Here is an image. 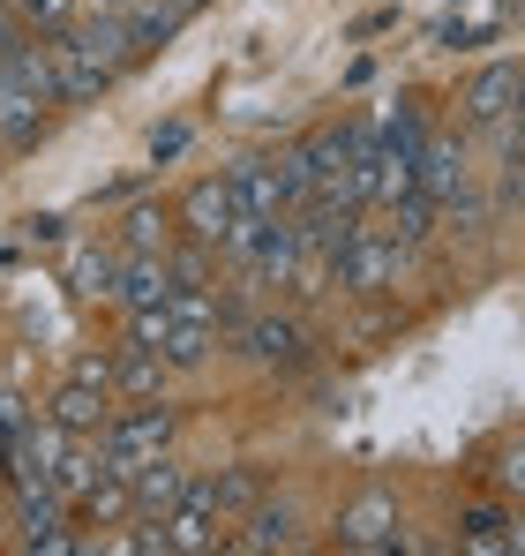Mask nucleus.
Segmentation results:
<instances>
[{
    "instance_id": "obj_1",
    "label": "nucleus",
    "mask_w": 525,
    "mask_h": 556,
    "mask_svg": "<svg viewBox=\"0 0 525 556\" xmlns=\"http://www.w3.org/2000/svg\"><path fill=\"white\" fill-rule=\"evenodd\" d=\"M46 53H53V91L61 98H98L143 46H136V30H128V15H98V23H68L61 38H46Z\"/></svg>"
},
{
    "instance_id": "obj_2",
    "label": "nucleus",
    "mask_w": 525,
    "mask_h": 556,
    "mask_svg": "<svg viewBox=\"0 0 525 556\" xmlns=\"http://www.w3.org/2000/svg\"><path fill=\"white\" fill-rule=\"evenodd\" d=\"M53 98L61 91H53V53H46V38H38V30L8 38V46H0V143H8V151L38 143Z\"/></svg>"
},
{
    "instance_id": "obj_3",
    "label": "nucleus",
    "mask_w": 525,
    "mask_h": 556,
    "mask_svg": "<svg viewBox=\"0 0 525 556\" xmlns=\"http://www.w3.org/2000/svg\"><path fill=\"white\" fill-rule=\"evenodd\" d=\"M128 339H136V346H151L166 369H195V362H210V346H218V331H210V324H188V316L166 308V301L128 308Z\"/></svg>"
},
{
    "instance_id": "obj_4",
    "label": "nucleus",
    "mask_w": 525,
    "mask_h": 556,
    "mask_svg": "<svg viewBox=\"0 0 525 556\" xmlns=\"http://www.w3.org/2000/svg\"><path fill=\"white\" fill-rule=\"evenodd\" d=\"M174 444V406H136L120 421H105V466L113 473H136L143 459H158Z\"/></svg>"
},
{
    "instance_id": "obj_5",
    "label": "nucleus",
    "mask_w": 525,
    "mask_h": 556,
    "mask_svg": "<svg viewBox=\"0 0 525 556\" xmlns=\"http://www.w3.org/2000/svg\"><path fill=\"white\" fill-rule=\"evenodd\" d=\"M465 121L473 128H488V136H525L518 128V68L511 61H496V68H481L473 84H465Z\"/></svg>"
},
{
    "instance_id": "obj_6",
    "label": "nucleus",
    "mask_w": 525,
    "mask_h": 556,
    "mask_svg": "<svg viewBox=\"0 0 525 556\" xmlns=\"http://www.w3.org/2000/svg\"><path fill=\"white\" fill-rule=\"evenodd\" d=\"M398 271H406L398 233L383 241V233H360V226H353V241L338 249V286H353V293H375V286H398Z\"/></svg>"
},
{
    "instance_id": "obj_7",
    "label": "nucleus",
    "mask_w": 525,
    "mask_h": 556,
    "mask_svg": "<svg viewBox=\"0 0 525 556\" xmlns=\"http://www.w3.org/2000/svg\"><path fill=\"white\" fill-rule=\"evenodd\" d=\"M158 527H166V549H218V527H226V519H218V504H210V481H188L180 504Z\"/></svg>"
},
{
    "instance_id": "obj_8",
    "label": "nucleus",
    "mask_w": 525,
    "mask_h": 556,
    "mask_svg": "<svg viewBox=\"0 0 525 556\" xmlns=\"http://www.w3.org/2000/svg\"><path fill=\"white\" fill-rule=\"evenodd\" d=\"M180 218H188V233L203 241V249H218L233 226H241V203H233V181H195L188 188V203H180Z\"/></svg>"
},
{
    "instance_id": "obj_9",
    "label": "nucleus",
    "mask_w": 525,
    "mask_h": 556,
    "mask_svg": "<svg viewBox=\"0 0 525 556\" xmlns=\"http://www.w3.org/2000/svg\"><path fill=\"white\" fill-rule=\"evenodd\" d=\"M398 527H406V519H398L390 496H360L346 519H338V549H406Z\"/></svg>"
},
{
    "instance_id": "obj_10",
    "label": "nucleus",
    "mask_w": 525,
    "mask_h": 556,
    "mask_svg": "<svg viewBox=\"0 0 525 556\" xmlns=\"http://www.w3.org/2000/svg\"><path fill=\"white\" fill-rule=\"evenodd\" d=\"M241 354H248L256 369H300V362H308V339H300V324H285V316H256V324L241 331Z\"/></svg>"
},
{
    "instance_id": "obj_11",
    "label": "nucleus",
    "mask_w": 525,
    "mask_h": 556,
    "mask_svg": "<svg viewBox=\"0 0 525 556\" xmlns=\"http://www.w3.org/2000/svg\"><path fill=\"white\" fill-rule=\"evenodd\" d=\"M413 188H421L428 203H450V195L465 188V151H458L450 136H421V151H413Z\"/></svg>"
},
{
    "instance_id": "obj_12",
    "label": "nucleus",
    "mask_w": 525,
    "mask_h": 556,
    "mask_svg": "<svg viewBox=\"0 0 525 556\" xmlns=\"http://www.w3.org/2000/svg\"><path fill=\"white\" fill-rule=\"evenodd\" d=\"M128 489H136V511H143V519H166V511L180 504V489H188V473L158 452V459H143L136 473H128Z\"/></svg>"
},
{
    "instance_id": "obj_13",
    "label": "nucleus",
    "mask_w": 525,
    "mask_h": 556,
    "mask_svg": "<svg viewBox=\"0 0 525 556\" xmlns=\"http://www.w3.org/2000/svg\"><path fill=\"white\" fill-rule=\"evenodd\" d=\"M53 421H61L68 437H90V429L105 437V421H113V414H105V383H90V376H76V383H68V391L53 399Z\"/></svg>"
},
{
    "instance_id": "obj_14",
    "label": "nucleus",
    "mask_w": 525,
    "mask_h": 556,
    "mask_svg": "<svg viewBox=\"0 0 525 556\" xmlns=\"http://www.w3.org/2000/svg\"><path fill=\"white\" fill-rule=\"evenodd\" d=\"M226 181H233L241 218H285V188H278V174H270V166H233Z\"/></svg>"
},
{
    "instance_id": "obj_15",
    "label": "nucleus",
    "mask_w": 525,
    "mask_h": 556,
    "mask_svg": "<svg viewBox=\"0 0 525 556\" xmlns=\"http://www.w3.org/2000/svg\"><path fill=\"white\" fill-rule=\"evenodd\" d=\"M293 542H300L293 504H248V534H241V549H293Z\"/></svg>"
},
{
    "instance_id": "obj_16",
    "label": "nucleus",
    "mask_w": 525,
    "mask_h": 556,
    "mask_svg": "<svg viewBox=\"0 0 525 556\" xmlns=\"http://www.w3.org/2000/svg\"><path fill=\"white\" fill-rule=\"evenodd\" d=\"M76 504H84L98 527H113V519H136V489H128V473H113V466H105V473L90 481Z\"/></svg>"
},
{
    "instance_id": "obj_17",
    "label": "nucleus",
    "mask_w": 525,
    "mask_h": 556,
    "mask_svg": "<svg viewBox=\"0 0 525 556\" xmlns=\"http://www.w3.org/2000/svg\"><path fill=\"white\" fill-rule=\"evenodd\" d=\"M270 174H278V188H285V211H308V203H316V159H308V143L278 151Z\"/></svg>"
},
{
    "instance_id": "obj_18",
    "label": "nucleus",
    "mask_w": 525,
    "mask_h": 556,
    "mask_svg": "<svg viewBox=\"0 0 525 556\" xmlns=\"http://www.w3.org/2000/svg\"><path fill=\"white\" fill-rule=\"evenodd\" d=\"M210 504H218V519H233V511L262 504V473H256V466H233V473H218V481H210Z\"/></svg>"
},
{
    "instance_id": "obj_19",
    "label": "nucleus",
    "mask_w": 525,
    "mask_h": 556,
    "mask_svg": "<svg viewBox=\"0 0 525 556\" xmlns=\"http://www.w3.org/2000/svg\"><path fill=\"white\" fill-rule=\"evenodd\" d=\"M458 542L481 549V556H511V519L503 511H465L458 519Z\"/></svg>"
},
{
    "instance_id": "obj_20",
    "label": "nucleus",
    "mask_w": 525,
    "mask_h": 556,
    "mask_svg": "<svg viewBox=\"0 0 525 556\" xmlns=\"http://www.w3.org/2000/svg\"><path fill=\"white\" fill-rule=\"evenodd\" d=\"M113 383H120V391H151V383H158V376H166V362H158V354H151V346H136V339H128V346H120V362H113Z\"/></svg>"
},
{
    "instance_id": "obj_21",
    "label": "nucleus",
    "mask_w": 525,
    "mask_h": 556,
    "mask_svg": "<svg viewBox=\"0 0 525 556\" xmlns=\"http://www.w3.org/2000/svg\"><path fill=\"white\" fill-rule=\"evenodd\" d=\"M15 23L38 30V38H61L76 23V0H15Z\"/></svg>"
},
{
    "instance_id": "obj_22",
    "label": "nucleus",
    "mask_w": 525,
    "mask_h": 556,
    "mask_svg": "<svg viewBox=\"0 0 525 556\" xmlns=\"http://www.w3.org/2000/svg\"><path fill=\"white\" fill-rule=\"evenodd\" d=\"M136 256H166V211H128V233H120Z\"/></svg>"
},
{
    "instance_id": "obj_23",
    "label": "nucleus",
    "mask_w": 525,
    "mask_h": 556,
    "mask_svg": "<svg viewBox=\"0 0 525 556\" xmlns=\"http://www.w3.org/2000/svg\"><path fill=\"white\" fill-rule=\"evenodd\" d=\"M113 271H120V256H76V286L98 301H113Z\"/></svg>"
},
{
    "instance_id": "obj_24",
    "label": "nucleus",
    "mask_w": 525,
    "mask_h": 556,
    "mask_svg": "<svg viewBox=\"0 0 525 556\" xmlns=\"http://www.w3.org/2000/svg\"><path fill=\"white\" fill-rule=\"evenodd\" d=\"M180 151H188V128H158V136H151V159H158V166H166V159H180Z\"/></svg>"
},
{
    "instance_id": "obj_25",
    "label": "nucleus",
    "mask_w": 525,
    "mask_h": 556,
    "mask_svg": "<svg viewBox=\"0 0 525 556\" xmlns=\"http://www.w3.org/2000/svg\"><path fill=\"white\" fill-rule=\"evenodd\" d=\"M503 481H511V489H525V459H518V466H503Z\"/></svg>"
},
{
    "instance_id": "obj_26",
    "label": "nucleus",
    "mask_w": 525,
    "mask_h": 556,
    "mask_svg": "<svg viewBox=\"0 0 525 556\" xmlns=\"http://www.w3.org/2000/svg\"><path fill=\"white\" fill-rule=\"evenodd\" d=\"M518 128H525V68H518Z\"/></svg>"
},
{
    "instance_id": "obj_27",
    "label": "nucleus",
    "mask_w": 525,
    "mask_h": 556,
    "mask_svg": "<svg viewBox=\"0 0 525 556\" xmlns=\"http://www.w3.org/2000/svg\"><path fill=\"white\" fill-rule=\"evenodd\" d=\"M98 8H113V15H120V8H128V0H98Z\"/></svg>"
},
{
    "instance_id": "obj_28",
    "label": "nucleus",
    "mask_w": 525,
    "mask_h": 556,
    "mask_svg": "<svg viewBox=\"0 0 525 556\" xmlns=\"http://www.w3.org/2000/svg\"><path fill=\"white\" fill-rule=\"evenodd\" d=\"M174 8H180V15H188V8H203V0H174Z\"/></svg>"
}]
</instances>
